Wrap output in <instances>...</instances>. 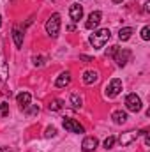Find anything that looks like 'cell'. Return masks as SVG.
Here are the masks:
<instances>
[{
	"instance_id": "obj_16",
	"label": "cell",
	"mask_w": 150,
	"mask_h": 152,
	"mask_svg": "<svg viewBox=\"0 0 150 152\" xmlns=\"http://www.w3.org/2000/svg\"><path fill=\"white\" fill-rule=\"evenodd\" d=\"M134 34V28H131V27H124V28H120L118 30V39L122 41V42H125V41H129L131 36Z\"/></svg>"
},
{
	"instance_id": "obj_30",
	"label": "cell",
	"mask_w": 150,
	"mask_h": 152,
	"mask_svg": "<svg viewBox=\"0 0 150 152\" xmlns=\"http://www.w3.org/2000/svg\"><path fill=\"white\" fill-rule=\"evenodd\" d=\"M113 4H122V2H124V0H111Z\"/></svg>"
},
{
	"instance_id": "obj_12",
	"label": "cell",
	"mask_w": 150,
	"mask_h": 152,
	"mask_svg": "<svg viewBox=\"0 0 150 152\" xmlns=\"http://www.w3.org/2000/svg\"><path fill=\"white\" fill-rule=\"evenodd\" d=\"M16 101H18L20 108H21V110H25V108L30 104V101H32V96H30L28 92H21V94H18V96H16Z\"/></svg>"
},
{
	"instance_id": "obj_27",
	"label": "cell",
	"mask_w": 150,
	"mask_h": 152,
	"mask_svg": "<svg viewBox=\"0 0 150 152\" xmlns=\"http://www.w3.org/2000/svg\"><path fill=\"white\" fill-rule=\"evenodd\" d=\"M145 12H150V2H145V7H143Z\"/></svg>"
},
{
	"instance_id": "obj_2",
	"label": "cell",
	"mask_w": 150,
	"mask_h": 152,
	"mask_svg": "<svg viewBox=\"0 0 150 152\" xmlns=\"http://www.w3.org/2000/svg\"><path fill=\"white\" fill-rule=\"evenodd\" d=\"M46 32L50 37H57L58 32H60V14L58 12H53L48 21H46Z\"/></svg>"
},
{
	"instance_id": "obj_9",
	"label": "cell",
	"mask_w": 150,
	"mask_h": 152,
	"mask_svg": "<svg viewBox=\"0 0 150 152\" xmlns=\"http://www.w3.org/2000/svg\"><path fill=\"white\" fill-rule=\"evenodd\" d=\"M101 18H103V12H101V11H94V12H90V14H88V20L85 21V28L94 30V28L101 23Z\"/></svg>"
},
{
	"instance_id": "obj_17",
	"label": "cell",
	"mask_w": 150,
	"mask_h": 152,
	"mask_svg": "<svg viewBox=\"0 0 150 152\" xmlns=\"http://www.w3.org/2000/svg\"><path fill=\"white\" fill-rule=\"evenodd\" d=\"M12 39H14L16 48H21V46H23V32H21L18 27H14V28H12Z\"/></svg>"
},
{
	"instance_id": "obj_22",
	"label": "cell",
	"mask_w": 150,
	"mask_h": 152,
	"mask_svg": "<svg viewBox=\"0 0 150 152\" xmlns=\"http://www.w3.org/2000/svg\"><path fill=\"white\" fill-rule=\"evenodd\" d=\"M115 142H117V138H115V136H108V138L104 140V149H106V151H110V149H113Z\"/></svg>"
},
{
	"instance_id": "obj_18",
	"label": "cell",
	"mask_w": 150,
	"mask_h": 152,
	"mask_svg": "<svg viewBox=\"0 0 150 152\" xmlns=\"http://www.w3.org/2000/svg\"><path fill=\"white\" fill-rule=\"evenodd\" d=\"M62 106H64V101H62V99H53V101L48 104V110H50V112H58V110H62Z\"/></svg>"
},
{
	"instance_id": "obj_19",
	"label": "cell",
	"mask_w": 150,
	"mask_h": 152,
	"mask_svg": "<svg viewBox=\"0 0 150 152\" xmlns=\"http://www.w3.org/2000/svg\"><path fill=\"white\" fill-rule=\"evenodd\" d=\"M69 101H71V104H73V108H81V104H83V99H81V96L79 94H71V97H69Z\"/></svg>"
},
{
	"instance_id": "obj_6",
	"label": "cell",
	"mask_w": 150,
	"mask_h": 152,
	"mask_svg": "<svg viewBox=\"0 0 150 152\" xmlns=\"http://www.w3.org/2000/svg\"><path fill=\"white\" fill-rule=\"evenodd\" d=\"M62 126H64V129L69 131V133H76V134L85 133V127H83L78 120H74V118H64V120H62Z\"/></svg>"
},
{
	"instance_id": "obj_29",
	"label": "cell",
	"mask_w": 150,
	"mask_h": 152,
	"mask_svg": "<svg viewBox=\"0 0 150 152\" xmlns=\"http://www.w3.org/2000/svg\"><path fill=\"white\" fill-rule=\"evenodd\" d=\"M0 152H11V151H9L7 147H2V149H0Z\"/></svg>"
},
{
	"instance_id": "obj_20",
	"label": "cell",
	"mask_w": 150,
	"mask_h": 152,
	"mask_svg": "<svg viewBox=\"0 0 150 152\" xmlns=\"http://www.w3.org/2000/svg\"><path fill=\"white\" fill-rule=\"evenodd\" d=\"M25 113L28 115V117H34V115H37V113H39V106H37V104H32V106L28 104V106L25 108Z\"/></svg>"
},
{
	"instance_id": "obj_24",
	"label": "cell",
	"mask_w": 150,
	"mask_h": 152,
	"mask_svg": "<svg viewBox=\"0 0 150 152\" xmlns=\"http://www.w3.org/2000/svg\"><path fill=\"white\" fill-rule=\"evenodd\" d=\"M32 60H34V66H36V67H41V66H44V58H42V57H34Z\"/></svg>"
},
{
	"instance_id": "obj_21",
	"label": "cell",
	"mask_w": 150,
	"mask_h": 152,
	"mask_svg": "<svg viewBox=\"0 0 150 152\" xmlns=\"http://www.w3.org/2000/svg\"><path fill=\"white\" fill-rule=\"evenodd\" d=\"M53 136H57V127L48 126V127H46V131H44V138H53Z\"/></svg>"
},
{
	"instance_id": "obj_5",
	"label": "cell",
	"mask_w": 150,
	"mask_h": 152,
	"mask_svg": "<svg viewBox=\"0 0 150 152\" xmlns=\"http://www.w3.org/2000/svg\"><path fill=\"white\" fill-rule=\"evenodd\" d=\"M122 92V80H118V78H113L111 81L106 85V88H104V94H106V97H117L118 94Z\"/></svg>"
},
{
	"instance_id": "obj_11",
	"label": "cell",
	"mask_w": 150,
	"mask_h": 152,
	"mask_svg": "<svg viewBox=\"0 0 150 152\" xmlns=\"http://www.w3.org/2000/svg\"><path fill=\"white\" fill-rule=\"evenodd\" d=\"M69 16H71V20L78 23L81 18H83V7L79 5V4H73L71 7H69Z\"/></svg>"
},
{
	"instance_id": "obj_31",
	"label": "cell",
	"mask_w": 150,
	"mask_h": 152,
	"mask_svg": "<svg viewBox=\"0 0 150 152\" xmlns=\"http://www.w3.org/2000/svg\"><path fill=\"white\" fill-rule=\"evenodd\" d=\"M0 27H2V16H0Z\"/></svg>"
},
{
	"instance_id": "obj_13",
	"label": "cell",
	"mask_w": 150,
	"mask_h": 152,
	"mask_svg": "<svg viewBox=\"0 0 150 152\" xmlns=\"http://www.w3.org/2000/svg\"><path fill=\"white\" fill-rule=\"evenodd\" d=\"M69 83H71V73H69V71L60 73V76L55 80V85H57V87H67Z\"/></svg>"
},
{
	"instance_id": "obj_15",
	"label": "cell",
	"mask_w": 150,
	"mask_h": 152,
	"mask_svg": "<svg viewBox=\"0 0 150 152\" xmlns=\"http://www.w3.org/2000/svg\"><path fill=\"white\" fill-rule=\"evenodd\" d=\"M111 118L115 124H124L125 120H127V112H124V110H117V112H113L111 113Z\"/></svg>"
},
{
	"instance_id": "obj_3",
	"label": "cell",
	"mask_w": 150,
	"mask_h": 152,
	"mask_svg": "<svg viewBox=\"0 0 150 152\" xmlns=\"http://www.w3.org/2000/svg\"><path fill=\"white\" fill-rule=\"evenodd\" d=\"M125 108H127L129 112H133V113H138V112L143 108L141 97H140L138 94H129V96L125 97Z\"/></svg>"
},
{
	"instance_id": "obj_23",
	"label": "cell",
	"mask_w": 150,
	"mask_h": 152,
	"mask_svg": "<svg viewBox=\"0 0 150 152\" xmlns=\"http://www.w3.org/2000/svg\"><path fill=\"white\" fill-rule=\"evenodd\" d=\"M141 39H143V41H149L150 39V28L149 27H143V28H141Z\"/></svg>"
},
{
	"instance_id": "obj_28",
	"label": "cell",
	"mask_w": 150,
	"mask_h": 152,
	"mask_svg": "<svg viewBox=\"0 0 150 152\" xmlns=\"http://www.w3.org/2000/svg\"><path fill=\"white\" fill-rule=\"evenodd\" d=\"M0 110H7V103H4V101H0Z\"/></svg>"
},
{
	"instance_id": "obj_1",
	"label": "cell",
	"mask_w": 150,
	"mask_h": 152,
	"mask_svg": "<svg viewBox=\"0 0 150 152\" xmlns=\"http://www.w3.org/2000/svg\"><path fill=\"white\" fill-rule=\"evenodd\" d=\"M110 37H111L110 28H101V30H95L94 34H90L88 42H90L94 48H103V46L110 41Z\"/></svg>"
},
{
	"instance_id": "obj_14",
	"label": "cell",
	"mask_w": 150,
	"mask_h": 152,
	"mask_svg": "<svg viewBox=\"0 0 150 152\" xmlns=\"http://www.w3.org/2000/svg\"><path fill=\"white\" fill-rule=\"evenodd\" d=\"M99 80V73L97 71H85L83 73V81L87 83V85H92V83H95Z\"/></svg>"
},
{
	"instance_id": "obj_8",
	"label": "cell",
	"mask_w": 150,
	"mask_h": 152,
	"mask_svg": "<svg viewBox=\"0 0 150 152\" xmlns=\"http://www.w3.org/2000/svg\"><path fill=\"white\" fill-rule=\"evenodd\" d=\"M138 136H140V131H127V133H122V134H120L118 142H120L122 147H127V145L134 143V142L138 140Z\"/></svg>"
},
{
	"instance_id": "obj_4",
	"label": "cell",
	"mask_w": 150,
	"mask_h": 152,
	"mask_svg": "<svg viewBox=\"0 0 150 152\" xmlns=\"http://www.w3.org/2000/svg\"><path fill=\"white\" fill-rule=\"evenodd\" d=\"M131 57H133V53H131V50H127V48H118V50L115 51V55H113V58H115V62H117L118 67H124V66L131 60Z\"/></svg>"
},
{
	"instance_id": "obj_7",
	"label": "cell",
	"mask_w": 150,
	"mask_h": 152,
	"mask_svg": "<svg viewBox=\"0 0 150 152\" xmlns=\"http://www.w3.org/2000/svg\"><path fill=\"white\" fill-rule=\"evenodd\" d=\"M7 76H9V66H7V60H5V55H4V48H2V41H0V83L7 81Z\"/></svg>"
},
{
	"instance_id": "obj_25",
	"label": "cell",
	"mask_w": 150,
	"mask_h": 152,
	"mask_svg": "<svg viewBox=\"0 0 150 152\" xmlns=\"http://www.w3.org/2000/svg\"><path fill=\"white\" fill-rule=\"evenodd\" d=\"M117 50H118V46H110V48L106 50V57H113Z\"/></svg>"
},
{
	"instance_id": "obj_26",
	"label": "cell",
	"mask_w": 150,
	"mask_h": 152,
	"mask_svg": "<svg viewBox=\"0 0 150 152\" xmlns=\"http://www.w3.org/2000/svg\"><path fill=\"white\" fill-rule=\"evenodd\" d=\"M79 60H83L85 64H88V62H94V58H92V57H88V55H79Z\"/></svg>"
},
{
	"instance_id": "obj_10",
	"label": "cell",
	"mask_w": 150,
	"mask_h": 152,
	"mask_svg": "<svg viewBox=\"0 0 150 152\" xmlns=\"http://www.w3.org/2000/svg\"><path fill=\"white\" fill-rule=\"evenodd\" d=\"M97 145H99V140H97L95 136H87V138L83 140V143H81V151L83 152H92V151H95Z\"/></svg>"
}]
</instances>
